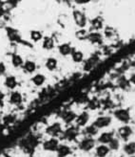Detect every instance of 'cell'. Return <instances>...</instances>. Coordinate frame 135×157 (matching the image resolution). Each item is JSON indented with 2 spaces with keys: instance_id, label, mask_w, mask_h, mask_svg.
I'll return each instance as SVG.
<instances>
[{
  "instance_id": "22",
  "label": "cell",
  "mask_w": 135,
  "mask_h": 157,
  "mask_svg": "<svg viewBox=\"0 0 135 157\" xmlns=\"http://www.w3.org/2000/svg\"><path fill=\"white\" fill-rule=\"evenodd\" d=\"M31 82L35 86H42L46 82V77L43 74H36L31 78Z\"/></svg>"
},
{
  "instance_id": "20",
  "label": "cell",
  "mask_w": 135,
  "mask_h": 157,
  "mask_svg": "<svg viewBox=\"0 0 135 157\" xmlns=\"http://www.w3.org/2000/svg\"><path fill=\"white\" fill-rule=\"evenodd\" d=\"M57 65H58L57 59L54 58H48L45 63L46 68L49 70V71H54V70L57 68Z\"/></svg>"
},
{
  "instance_id": "16",
  "label": "cell",
  "mask_w": 135,
  "mask_h": 157,
  "mask_svg": "<svg viewBox=\"0 0 135 157\" xmlns=\"http://www.w3.org/2000/svg\"><path fill=\"white\" fill-rule=\"evenodd\" d=\"M5 86L8 88V89H11V90H14L16 88V86L18 84V82H17V78H15L14 76H7L6 78H5Z\"/></svg>"
},
{
  "instance_id": "21",
  "label": "cell",
  "mask_w": 135,
  "mask_h": 157,
  "mask_svg": "<svg viewBox=\"0 0 135 157\" xmlns=\"http://www.w3.org/2000/svg\"><path fill=\"white\" fill-rule=\"evenodd\" d=\"M12 63L15 68H19L22 67L24 64V59H22V57L18 54H13L12 56Z\"/></svg>"
},
{
  "instance_id": "33",
  "label": "cell",
  "mask_w": 135,
  "mask_h": 157,
  "mask_svg": "<svg viewBox=\"0 0 135 157\" xmlns=\"http://www.w3.org/2000/svg\"><path fill=\"white\" fill-rule=\"evenodd\" d=\"M130 83H132L133 85H135V74H132V75L130 76Z\"/></svg>"
},
{
  "instance_id": "23",
  "label": "cell",
  "mask_w": 135,
  "mask_h": 157,
  "mask_svg": "<svg viewBox=\"0 0 135 157\" xmlns=\"http://www.w3.org/2000/svg\"><path fill=\"white\" fill-rule=\"evenodd\" d=\"M71 59H73V60L74 62H76V63H80V62L83 61L84 59V54L82 51H79V50H75L73 49V53H71Z\"/></svg>"
},
{
  "instance_id": "14",
  "label": "cell",
  "mask_w": 135,
  "mask_h": 157,
  "mask_svg": "<svg viewBox=\"0 0 135 157\" xmlns=\"http://www.w3.org/2000/svg\"><path fill=\"white\" fill-rule=\"evenodd\" d=\"M99 132V129L94 127L93 124H90V125H86L83 130V134L85 135V137H91V138H94V136H96Z\"/></svg>"
},
{
  "instance_id": "31",
  "label": "cell",
  "mask_w": 135,
  "mask_h": 157,
  "mask_svg": "<svg viewBox=\"0 0 135 157\" xmlns=\"http://www.w3.org/2000/svg\"><path fill=\"white\" fill-rule=\"evenodd\" d=\"M7 71V67L3 61H0V76H2L6 73Z\"/></svg>"
},
{
  "instance_id": "18",
  "label": "cell",
  "mask_w": 135,
  "mask_h": 157,
  "mask_svg": "<svg viewBox=\"0 0 135 157\" xmlns=\"http://www.w3.org/2000/svg\"><path fill=\"white\" fill-rule=\"evenodd\" d=\"M22 68L26 73L33 74L36 70V63L34 60H26V61H24V64H23Z\"/></svg>"
},
{
  "instance_id": "10",
  "label": "cell",
  "mask_w": 135,
  "mask_h": 157,
  "mask_svg": "<svg viewBox=\"0 0 135 157\" xmlns=\"http://www.w3.org/2000/svg\"><path fill=\"white\" fill-rule=\"evenodd\" d=\"M114 138V133L112 131H106L103 132L98 136L97 138V142L100 145H108V143Z\"/></svg>"
},
{
  "instance_id": "3",
  "label": "cell",
  "mask_w": 135,
  "mask_h": 157,
  "mask_svg": "<svg viewBox=\"0 0 135 157\" xmlns=\"http://www.w3.org/2000/svg\"><path fill=\"white\" fill-rule=\"evenodd\" d=\"M46 133L50 137H53V138H57L61 136L63 133L62 124L59 122H54L51 124L46 128Z\"/></svg>"
},
{
  "instance_id": "13",
  "label": "cell",
  "mask_w": 135,
  "mask_h": 157,
  "mask_svg": "<svg viewBox=\"0 0 135 157\" xmlns=\"http://www.w3.org/2000/svg\"><path fill=\"white\" fill-rule=\"evenodd\" d=\"M76 116H77V114L74 111H73V110H67L64 113H62L61 118H62L63 122H64L65 124H70L71 123L75 121Z\"/></svg>"
},
{
  "instance_id": "35",
  "label": "cell",
  "mask_w": 135,
  "mask_h": 157,
  "mask_svg": "<svg viewBox=\"0 0 135 157\" xmlns=\"http://www.w3.org/2000/svg\"><path fill=\"white\" fill-rule=\"evenodd\" d=\"M0 116H1V114H0Z\"/></svg>"
},
{
  "instance_id": "5",
  "label": "cell",
  "mask_w": 135,
  "mask_h": 157,
  "mask_svg": "<svg viewBox=\"0 0 135 157\" xmlns=\"http://www.w3.org/2000/svg\"><path fill=\"white\" fill-rule=\"evenodd\" d=\"M113 115L116 119L121 122V123H124V124H129L130 121V113L128 109H125V108H119V109H116V110L113 112Z\"/></svg>"
},
{
  "instance_id": "25",
  "label": "cell",
  "mask_w": 135,
  "mask_h": 157,
  "mask_svg": "<svg viewBox=\"0 0 135 157\" xmlns=\"http://www.w3.org/2000/svg\"><path fill=\"white\" fill-rule=\"evenodd\" d=\"M88 39L91 43H100L102 41V35L98 32H94L91 34H89Z\"/></svg>"
},
{
  "instance_id": "4",
  "label": "cell",
  "mask_w": 135,
  "mask_h": 157,
  "mask_svg": "<svg viewBox=\"0 0 135 157\" xmlns=\"http://www.w3.org/2000/svg\"><path fill=\"white\" fill-rule=\"evenodd\" d=\"M60 143L58 138H53L50 137L49 139L45 140L42 143V148L45 151H49V152H55L58 148Z\"/></svg>"
},
{
  "instance_id": "15",
  "label": "cell",
  "mask_w": 135,
  "mask_h": 157,
  "mask_svg": "<svg viewBox=\"0 0 135 157\" xmlns=\"http://www.w3.org/2000/svg\"><path fill=\"white\" fill-rule=\"evenodd\" d=\"M94 151H95V156L96 157H107L109 154L110 150L107 145H99L95 147Z\"/></svg>"
},
{
  "instance_id": "17",
  "label": "cell",
  "mask_w": 135,
  "mask_h": 157,
  "mask_svg": "<svg viewBox=\"0 0 135 157\" xmlns=\"http://www.w3.org/2000/svg\"><path fill=\"white\" fill-rule=\"evenodd\" d=\"M73 51V48L71 47L69 43H63L58 46V52L60 53V55H62V56H64V57L71 55Z\"/></svg>"
},
{
  "instance_id": "6",
  "label": "cell",
  "mask_w": 135,
  "mask_h": 157,
  "mask_svg": "<svg viewBox=\"0 0 135 157\" xmlns=\"http://www.w3.org/2000/svg\"><path fill=\"white\" fill-rule=\"evenodd\" d=\"M112 122V117L109 116H99L98 118L95 119V121L93 122V125L94 127H96L98 129L100 128H108Z\"/></svg>"
},
{
  "instance_id": "29",
  "label": "cell",
  "mask_w": 135,
  "mask_h": 157,
  "mask_svg": "<svg viewBox=\"0 0 135 157\" xmlns=\"http://www.w3.org/2000/svg\"><path fill=\"white\" fill-rule=\"evenodd\" d=\"M92 25H93V27H94L95 30H99V29H101L102 26H103L102 19H100L99 17L95 18L94 20H92Z\"/></svg>"
},
{
  "instance_id": "7",
  "label": "cell",
  "mask_w": 135,
  "mask_h": 157,
  "mask_svg": "<svg viewBox=\"0 0 135 157\" xmlns=\"http://www.w3.org/2000/svg\"><path fill=\"white\" fill-rule=\"evenodd\" d=\"M117 133H118L119 137H120L123 141H125V142H126V141H129V139L131 137L133 130H132V128L130 127L129 124H124L118 128Z\"/></svg>"
},
{
  "instance_id": "11",
  "label": "cell",
  "mask_w": 135,
  "mask_h": 157,
  "mask_svg": "<svg viewBox=\"0 0 135 157\" xmlns=\"http://www.w3.org/2000/svg\"><path fill=\"white\" fill-rule=\"evenodd\" d=\"M55 152L57 154V157H69V155L73 154V148L69 145L62 144V145H59L58 148Z\"/></svg>"
},
{
  "instance_id": "19",
  "label": "cell",
  "mask_w": 135,
  "mask_h": 157,
  "mask_svg": "<svg viewBox=\"0 0 135 157\" xmlns=\"http://www.w3.org/2000/svg\"><path fill=\"white\" fill-rule=\"evenodd\" d=\"M123 151L126 155L133 156L135 154V142H128L123 147Z\"/></svg>"
},
{
  "instance_id": "12",
  "label": "cell",
  "mask_w": 135,
  "mask_h": 157,
  "mask_svg": "<svg viewBox=\"0 0 135 157\" xmlns=\"http://www.w3.org/2000/svg\"><path fill=\"white\" fill-rule=\"evenodd\" d=\"M9 101H10V103L13 105H20L23 101V96L19 91L13 90L11 93Z\"/></svg>"
},
{
  "instance_id": "1",
  "label": "cell",
  "mask_w": 135,
  "mask_h": 157,
  "mask_svg": "<svg viewBox=\"0 0 135 157\" xmlns=\"http://www.w3.org/2000/svg\"><path fill=\"white\" fill-rule=\"evenodd\" d=\"M79 135H80V128L76 125H69L65 130H63L61 138L67 142H73Z\"/></svg>"
},
{
  "instance_id": "27",
  "label": "cell",
  "mask_w": 135,
  "mask_h": 157,
  "mask_svg": "<svg viewBox=\"0 0 135 157\" xmlns=\"http://www.w3.org/2000/svg\"><path fill=\"white\" fill-rule=\"evenodd\" d=\"M30 36L31 40L34 41V42H38L39 40H41V39L43 38L42 33L40 32V31H37V30L31 31L30 34Z\"/></svg>"
},
{
  "instance_id": "34",
  "label": "cell",
  "mask_w": 135,
  "mask_h": 157,
  "mask_svg": "<svg viewBox=\"0 0 135 157\" xmlns=\"http://www.w3.org/2000/svg\"><path fill=\"white\" fill-rule=\"evenodd\" d=\"M130 157H135V156H130Z\"/></svg>"
},
{
  "instance_id": "32",
  "label": "cell",
  "mask_w": 135,
  "mask_h": 157,
  "mask_svg": "<svg viewBox=\"0 0 135 157\" xmlns=\"http://www.w3.org/2000/svg\"><path fill=\"white\" fill-rule=\"evenodd\" d=\"M4 100H5V94L0 91V106H3Z\"/></svg>"
},
{
  "instance_id": "9",
  "label": "cell",
  "mask_w": 135,
  "mask_h": 157,
  "mask_svg": "<svg viewBox=\"0 0 135 157\" xmlns=\"http://www.w3.org/2000/svg\"><path fill=\"white\" fill-rule=\"evenodd\" d=\"M89 121H90V114L88 112L84 111L76 116V119L74 122L76 124V127L80 128H85L87 124L89 123Z\"/></svg>"
},
{
  "instance_id": "30",
  "label": "cell",
  "mask_w": 135,
  "mask_h": 157,
  "mask_svg": "<svg viewBox=\"0 0 135 157\" xmlns=\"http://www.w3.org/2000/svg\"><path fill=\"white\" fill-rule=\"evenodd\" d=\"M14 121H15V117L12 116V115H8V116H6V117L4 118V123H5L6 124H12Z\"/></svg>"
},
{
  "instance_id": "2",
  "label": "cell",
  "mask_w": 135,
  "mask_h": 157,
  "mask_svg": "<svg viewBox=\"0 0 135 157\" xmlns=\"http://www.w3.org/2000/svg\"><path fill=\"white\" fill-rule=\"evenodd\" d=\"M95 144H96V140L91 137H84L80 142L78 143V148L82 151L90 152L93 148H95Z\"/></svg>"
},
{
  "instance_id": "28",
  "label": "cell",
  "mask_w": 135,
  "mask_h": 157,
  "mask_svg": "<svg viewBox=\"0 0 135 157\" xmlns=\"http://www.w3.org/2000/svg\"><path fill=\"white\" fill-rule=\"evenodd\" d=\"M75 36H76V37L78 39H80V40H84V39L88 38L89 34L87 33V31L85 29H80V30L78 31V32H76Z\"/></svg>"
},
{
  "instance_id": "24",
  "label": "cell",
  "mask_w": 135,
  "mask_h": 157,
  "mask_svg": "<svg viewBox=\"0 0 135 157\" xmlns=\"http://www.w3.org/2000/svg\"><path fill=\"white\" fill-rule=\"evenodd\" d=\"M42 46L45 50H52L53 47H54V40L53 38L51 36H46L43 39V42H42Z\"/></svg>"
},
{
  "instance_id": "26",
  "label": "cell",
  "mask_w": 135,
  "mask_h": 157,
  "mask_svg": "<svg viewBox=\"0 0 135 157\" xmlns=\"http://www.w3.org/2000/svg\"><path fill=\"white\" fill-rule=\"evenodd\" d=\"M108 148L110 151H117L119 148H120V141H119V139L117 138H113L110 142L108 143Z\"/></svg>"
},
{
  "instance_id": "8",
  "label": "cell",
  "mask_w": 135,
  "mask_h": 157,
  "mask_svg": "<svg viewBox=\"0 0 135 157\" xmlns=\"http://www.w3.org/2000/svg\"><path fill=\"white\" fill-rule=\"evenodd\" d=\"M73 19H74L75 24L82 29L87 25V17L81 11H79V10L73 11Z\"/></svg>"
}]
</instances>
